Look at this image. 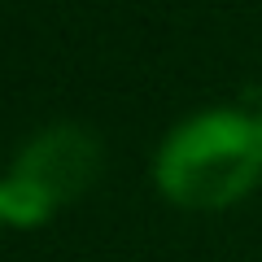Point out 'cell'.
I'll list each match as a JSON object with an SVG mask.
<instances>
[{"instance_id":"6da1fadb","label":"cell","mask_w":262,"mask_h":262,"mask_svg":"<svg viewBox=\"0 0 262 262\" xmlns=\"http://www.w3.org/2000/svg\"><path fill=\"white\" fill-rule=\"evenodd\" d=\"M153 188L179 210H232L262 184V127L253 110H196L162 136Z\"/></svg>"},{"instance_id":"7a4b0ae2","label":"cell","mask_w":262,"mask_h":262,"mask_svg":"<svg viewBox=\"0 0 262 262\" xmlns=\"http://www.w3.org/2000/svg\"><path fill=\"white\" fill-rule=\"evenodd\" d=\"M105 149L96 131L83 122H48L13 153L0 175V219L13 232H35L57 210L92 192L101 179Z\"/></svg>"},{"instance_id":"3957f363","label":"cell","mask_w":262,"mask_h":262,"mask_svg":"<svg viewBox=\"0 0 262 262\" xmlns=\"http://www.w3.org/2000/svg\"><path fill=\"white\" fill-rule=\"evenodd\" d=\"M253 118H258V127H262V105H258V110H253Z\"/></svg>"},{"instance_id":"277c9868","label":"cell","mask_w":262,"mask_h":262,"mask_svg":"<svg viewBox=\"0 0 262 262\" xmlns=\"http://www.w3.org/2000/svg\"><path fill=\"white\" fill-rule=\"evenodd\" d=\"M0 227H5V219H0Z\"/></svg>"}]
</instances>
